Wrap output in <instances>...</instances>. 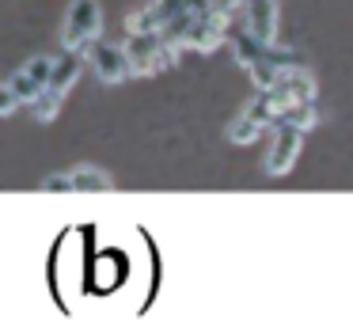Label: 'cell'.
Returning <instances> with one entry per match:
<instances>
[{
	"label": "cell",
	"mask_w": 353,
	"mask_h": 334,
	"mask_svg": "<svg viewBox=\"0 0 353 334\" xmlns=\"http://www.w3.org/2000/svg\"><path fill=\"white\" fill-rule=\"evenodd\" d=\"M232 30V19L209 8V0H183L171 23L163 27V35L179 46V50H198V53H213L216 46H224Z\"/></svg>",
	"instance_id": "cell-1"
},
{
	"label": "cell",
	"mask_w": 353,
	"mask_h": 334,
	"mask_svg": "<svg viewBox=\"0 0 353 334\" xmlns=\"http://www.w3.org/2000/svg\"><path fill=\"white\" fill-rule=\"evenodd\" d=\"M228 35H232V30H228ZM232 53H236V61L251 72V80H254V88H259V91L270 88L285 68L304 65V57H300L296 50H281V46H274V42H259L247 27L232 35Z\"/></svg>",
	"instance_id": "cell-2"
},
{
	"label": "cell",
	"mask_w": 353,
	"mask_h": 334,
	"mask_svg": "<svg viewBox=\"0 0 353 334\" xmlns=\"http://www.w3.org/2000/svg\"><path fill=\"white\" fill-rule=\"evenodd\" d=\"M125 61H130V76H160L168 68L179 65L183 50L171 42L163 30H145V35H130V42L122 46Z\"/></svg>",
	"instance_id": "cell-3"
},
{
	"label": "cell",
	"mask_w": 353,
	"mask_h": 334,
	"mask_svg": "<svg viewBox=\"0 0 353 334\" xmlns=\"http://www.w3.org/2000/svg\"><path fill=\"white\" fill-rule=\"evenodd\" d=\"M80 72H84V57L80 53H65V57H54V68H50V80L39 95L31 99V110L39 121H54L57 110H61V99L77 88Z\"/></svg>",
	"instance_id": "cell-4"
},
{
	"label": "cell",
	"mask_w": 353,
	"mask_h": 334,
	"mask_svg": "<svg viewBox=\"0 0 353 334\" xmlns=\"http://www.w3.org/2000/svg\"><path fill=\"white\" fill-rule=\"evenodd\" d=\"M99 35H103V4L99 0H72V8L65 12V27H61V50L84 57L88 46Z\"/></svg>",
	"instance_id": "cell-5"
},
{
	"label": "cell",
	"mask_w": 353,
	"mask_h": 334,
	"mask_svg": "<svg viewBox=\"0 0 353 334\" xmlns=\"http://www.w3.org/2000/svg\"><path fill=\"white\" fill-rule=\"evenodd\" d=\"M270 152H266V175H289L292 164L300 159V148H304V129L289 126V121H274L270 126Z\"/></svg>",
	"instance_id": "cell-6"
},
{
	"label": "cell",
	"mask_w": 353,
	"mask_h": 334,
	"mask_svg": "<svg viewBox=\"0 0 353 334\" xmlns=\"http://www.w3.org/2000/svg\"><path fill=\"white\" fill-rule=\"evenodd\" d=\"M84 65L95 72L99 84H125L130 80V61H125L122 46H110V42H99V38H95L84 53Z\"/></svg>",
	"instance_id": "cell-7"
},
{
	"label": "cell",
	"mask_w": 353,
	"mask_h": 334,
	"mask_svg": "<svg viewBox=\"0 0 353 334\" xmlns=\"http://www.w3.org/2000/svg\"><path fill=\"white\" fill-rule=\"evenodd\" d=\"M274 126V110H270V103H266V95H254L251 103L243 106V110L232 118V126H228V141L232 144H251V141H259L266 129Z\"/></svg>",
	"instance_id": "cell-8"
},
{
	"label": "cell",
	"mask_w": 353,
	"mask_h": 334,
	"mask_svg": "<svg viewBox=\"0 0 353 334\" xmlns=\"http://www.w3.org/2000/svg\"><path fill=\"white\" fill-rule=\"evenodd\" d=\"M183 8V0H148L145 8L125 15V35H145V30H163L171 15Z\"/></svg>",
	"instance_id": "cell-9"
},
{
	"label": "cell",
	"mask_w": 353,
	"mask_h": 334,
	"mask_svg": "<svg viewBox=\"0 0 353 334\" xmlns=\"http://www.w3.org/2000/svg\"><path fill=\"white\" fill-rule=\"evenodd\" d=\"M50 68H54V57L39 53V57H31V61H27V65L16 72V76H12V84H8V88L16 91V99H19V103H31V99L39 95L42 88H46Z\"/></svg>",
	"instance_id": "cell-10"
},
{
	"label": "cell",
	"mask_w": 353,
	"mask_h": 334,
	"mask_svg": "<svg viewBox=\"0 0 353 334\" xmlns=\"http://www.w3.org/2000/svg\"><path fill=\"white\" fill-rule=\"evenodd\" d=\"M243 12V27L251 30L259 42H274L277 38V0H239Z\"/></svg>",
	"instance_id": "cell-11"
},
{
	"label": "cell",
	"mask_w": 353,
	"mask_h": 334,
	"mask_svg": "<svg viewBox=\"0 0 353 334\" xmlns=\"http://www.w3.org/2000/svg\"><path fill=\"white\" fill-rule=\"evenodd\" d=\"M114 190V179L99 167H77L72 171V194H107Z\"/></svg>",
	"instance_id": "cell-12"
},
{
	"label": "cell",
	"mask_w": 353,
	"mask_h": 334,
	"mask_svg": "<svg viewBox=\"0 0 353 334\" xmlns=\"http://www.w3.org/2000/svg\"><path fill=\"white\" fill-rule=\"evenodd\" d=\"M42 194H72V171L46 175V179H42Z\"/></svg>",
	"instance_id": "cell-13"
},
{
	"label": "cell",
	"mask_w": 353,
	"mask_h": 334,
	"mask_svg": "<svg viewBox=\"0 0 353 334\" xmlns=\"http://www.w3.org/2000/svg\"><path fill=\"white\" fill-rule=\"evenodd\" d=\"M16 106H19V99H16V91H12V88H8V84L0 80V118H8V114H12V110H16Z\"/></svg>",
	"instance_id": "cell-14"
},
{
	"label": "cell",
	"mask_w": 353,
	"mask_h": 334,
	"mask_svg": "<svg viewBox=\"0 0 353 334\" xmlns=\"http://www.w3.org/2000/svg\"><path fill=\"white\" fill-rule=\"evenodd\" d=\"M209 8H213V12H221V15H228V19H236L239 0H209Z\"/></svg>",
	"instance_id": "cell-15"
}]
</instances>
